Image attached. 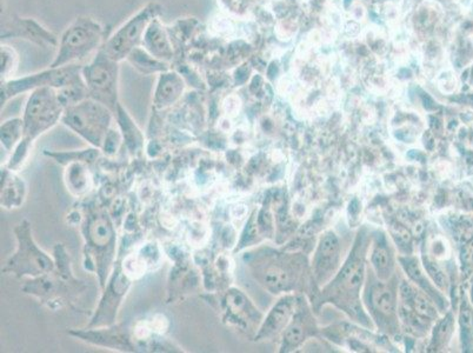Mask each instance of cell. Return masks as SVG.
Segmentation results:
<instances>
[{
    "label": "cell",
    "instance_id": "28",
    "mask_svg": "<svg viewBox=\"0 0 473 353\" xmlns=\"http://www.w3.org/2000/svg\"><path fill=\"white\" fill-rule=\"evenodd\" d=\"M148 325L151 326L153 332L165 333L168 331L170 322H168V318L164 315H156L151 319V322H148Z\"/></svg>",
    "mask_w": 473,
    "mask_h": 353
},
{
    "label": "cell",
    "instance_id": "17",
    "mask_svg": "<svg viewBox=\"0 0 473 353\" xmlns=\"http://www.w3.org/2000/svg\"><path fill=\"white\" fill-rule=\"evenodd\" d=\"M24 138V121L23 118L6 120L1 125V145L9 152H13L21 139Z\"/></svg>",
    "mask_w": 473,
    "mask_h": 353
},
{
    "label": "cell",
    "instance_id": "16",
    "mask_svg": "<svg viewBox=\"0 0 473 353\" xmlns=\"http://www.w3.org/2000/svg\"><path fill=\"white\" fill-rule=\"evenodd\" d=\"M364 268L363 261L360 257H354L350 263L340 272L337 278V285H342V288H347V291H357L363 281Z\"/></svg>",
    "mask_w": 473,
    "mask_h": 353
},
{
    "label": "cell",
    "instance_id": "12",
    "mask_svg": "<svg viewBox=\"0 0 473 353\" xmlns=\"http://www.w3.org/2000/svg\"><path fill=\"white\" fill-rule=\"evenodd\" d=\"M338 252H339V243L337 237L333 234L324 236L319 245L315 261V272L320 279L329 277L330 273L335 271L338 264Z\"/></svg>",
    "mask_w": 473,
    "mask_h": 353
},
{
    "label": "cell",
    "instance_id": "31",
    "mask_svg": "<svg viewBox=\"0 0 473 353\" xmlns=\"http://www.w3.org/2000/svg\"><path fill=\"white\" fill-rule=\"evenodd\" d=\"M460 324L463 326V332H471L472 329L473 318L469 308H464L460 313Z\"/></svg>",
    "mask_w": 473,
    "mask_h": 353
},
{
    "label": "cell",
    "instance_id": "4",
    "mask_svg": "<svg viewBox=\"0 0 473 353\" xmlns=\"http://www.w3.org/2000/svg\"><path fill=\"white\" fill-rule=\"evenodd\" d=\"M17 238V250L9 259L4 272L17 277L37 278L46 275L55 268L53 259L41 250L32 237L31 225L24 220L14 229Z\"/></svg>",
    "mask_w": 473,
    "mask_h": 353
},
{
    "label": "cell",
    "instance_id": "25",
    "mask_svg": "<svg viewBox=\"0 0 473 353\" xmlns=\"http://www.w3.org/2000/svg\"><path fill=\"white\" fill-rule=\"evenodd\" d=\"M304 340V329L298 322L292 324L285 332L284 342L288 347H297Z\"/></svg>",
    "mask_w": 473,
    "mask_h": 353
},
{
    "label": "cell",
    "instance_id": "34",
    "mask_svg": "<svg viewBox=\"0 0 473 353\" xmlns=\"http://www.w3.org/2000/svg\"><path fill=\"white\" fill-rule=\"evenodd\" d=\"M358 202H357V200H354V202H351L350 205V211H352L354 213L358 212Z\"/></svg>",
    "mask_w": 473,
    "mask_h": 353
},
{
    "label": "cell",
    "instance_id": "6",
    "mask_svg": "<svg viewBox=\"0 0 473 353\" xmlns=\"http://www.w3.org/2000/svg\"><path fill=\"white\" fill-rule=\"evenodd\" d=\"M161 6L157 3H150L137 13L127 19L109 40L104 44L103 50L107 57L120 63L143 44L144 36L152 21L161 13Z\"/></svg>",
    "mask_w": 473,
    "mask_h": 353
},
{
    "label": "cell",
    "instance_id": "1",
    "mask_svg": "<svg viewBox=\"0 0 473 353\" xmlns=\"http://www.w3.org/2000/svg\"><path fill=\"white\" fill-rule=\"evenodd\" d=\"M104 28L93 18L78 17L59 38L57 55L50 67L72 65L86 60L103 45Z\"/></svg>",
    "mask_w": 473,
    "mask_h": 353
},
{
    "label": "cell",
    "instance_id": "21",
    "mask_svg": "<svg viewBox=\"0 0 473 353\" xmlns=\"http://www.w3.org/2000/svg\"><path fill=\"white\" fill-rule=\"evenodd\" d=\"M401 261L403 266H404L405 270L408 272V276H410L417 284L420 285L425 291L429 292L430 295H433L435 300H439V303L442 302V299L440 298L439 295H437V293L433 291V288L430 286L429 283H428L426 278L423 275L422 270L419 268L418 263H417L415 259H412V258H401Z\"/></svg>",
    "mask_w": 473,
    "mask_h": 353
},
{
    "label": "cell",
    "instance_id": "20",
    "mask_svg": "<svg viewBox=\"0 0 473 353\" xmlns=\"http://www.w3.org/2000/svg\"><path fill=\"white\" fill-rule=\"evenodd\" d=\"M121 271L131 281L141 279L148 268V259L141 254H129L123 261Z\"/></svg>",
    "mask_w": 473,
    "mask_h": 353
},
{
    "label": "cell",
    "instance_id": "22",
    "mask_svg": "<svg viewBox=\"0 0 473 353\" xmlns=\"http://www.w3.org/2000/svg\"><path fill=\"white\" fill-rule=\"evenodd\" d=\"M263 281L271 291H281L290 284V277L285 270L279 266L268 268L263 275Z\"/></svg>",
    "mask_w": 473,
    "mask_h": 353
},
{
    "label": "cell",
    "instance_id": "26",
    "mask_svg": "<svg viewBox=\"0 0 473 353\" xmlns=\"http://www.w3.org/2000/svg\"><path fill=\"white\" fill-rule=\"evenodd\" d=\"M411 300L413 303L415 313H418L419 315L425 317V318H433L435 315L433 308L423 295H419L417 292H413Z\"/></svg>",
    "mask_w": 473,
    "mask_h": 353
},
{
    "label": "cell",
    "instance_id": "15",
    "mask_svg": "<svg viewBox=\"0 0 473 353\" xmlns=\"http://www.w3.org/2000/svg\"><path fill=\"white\" fill-rule=\"evenodd\" d=\"M127 60L134 65V67L144 73V75H151V73L165 72L168 70L166 62L159 60L155 58L153 55H150L145 48H137L127 57Z\"/></svg>",
    "mask_w": 473,
    "mask_h": 353
},
{
    "label": "cell",
    "instance_id": "19",
    "mask_svg": "<svg viewBox=\"0 0 473 353\" xmlns=\"http://www.w3.org/2000/svg\"><path fill=\"white\" fill-rule=\"evenodd\" d=\"M371 300L374 309L381 315H391L394 311V298L391 290L385 285H374L371 290Z\"/></svg>",
    "mask_w": 473,
    "mask_h": 353
},
{
    "label": "cell",
    "instance_id": "10",
    "mask_svg": "<svg viewBox=\"0 0 473 353\" xmlns=\"http://www.w3.org/2000/svg\"><path fill=\"white\" fill-rule=\"evenodd\" d=\"M143 46L150 55L163 62L171 60L173 57L171 41L168 39V33L158 18H156L148 26V31L144 36Z\"/></svg>",
    "mask_w": 473,
    "mask_h": 353
},
{
    "label": "cell",
    "instance_id": "23",
    "mask_svg": "<svg viewBox=\"0 0 473 353\" xmlns=\"http://www.w3.org/2000/svg\"><path fill=\"white\" fill-rule=\"evenodd\" d=\"M372 264H374L378 276H381L383 279L390 276L391 271V258L388 254V251L384 245H377L372 254Z\"/></svg>",
    "mask_w": 473,
    "mask_h": 353
},
{
    "label": "cell",
    "instance_id": "3",
    "mask_svg": "<svg viewBox=\"0 0 473 353\" xmlns=\"http://www.w3.org/2000/svg\"><path fill=\"white\" fill-rule=\"evenodd\" d=\"M65 107L58 91L52 87H40L32 91L25 105L24 138L21 141L33 145L36 139L62 120Z\"/></svg>",
    "mask_w": 473,
    "mask_h": 353
},
{
    "label": "cell",
    "instance_id": "9",
    "mask_svg": "<svg viewBox=\"0 0 473 353\" xmlns=\"http://www.w3.org/2000/svg\"><path fill=\"white\" fill-rule=\"evenodd\" d=\"M1 37H17L26 39L43 48H57L59 39L51 31L43 28L39 23L33 19L17 18L7 28H4Z\"/></svg>",
    "mask_w": 473,
    "mask_h": 353
},
{
    "label": "cell",
    "instance_id": "2",
    "mask_svg": "<svg viewBox=\"0 0 473 353\" xmlns=\"http://www.w3.org/2000/svg\"><path fill=\"white\" fill-rule=\"evenodd\" d=\"M62 121L89 144L103 148L111 131L112 111L92 98H85L66 107Z\"/></svg>",
    "mask_w": 473,
    "mask_h": 353
},
{
    "label": "cell",
    "instance_id": "29",
    "mask_svg": "<svg viewBox=\"0 0 473 353\" xmlns=\"http://www.w3.org/2000/svg\"><path fill=\"white\" fill-rule=\"evenodd\" d=\"M392 234H393L394 238L397 240V243L399 241L403 245H408L410 241H411L410 232L404 227H401V225H393V227H392Z\"/></svg>",
    "mask_w": 473,
    "mask_h": 353
},
{
    "label": "cell",
    "instance_id": "27",
    "mask_svg": "<svg viewBox=\"0 0 473 353\" xmlns=\"http://www.w3.org/2000/svg\"><path fill=\"white\" fill-rule=\"evenodd\" d=\"M425 266L426 268H428V272H429L430 276H431L433 281H435V284L440 286V288H445L446 277L445 275H444V272H442L435 263H431V261H425Z\"/></svg>",
    "mask_w": 473,
    "mask_h": 353
},
{
    "label": "cell",
    "instance_id": "5",
    "mask_svg": "<svg viewBox=\"0 0 473 353\" xmlns=\"http://www.w3.org/2000/svg\"><path fill=\"white\" fill-rule=\"evenodd\" d=\"M119 63L105 55L100 48L97 55L82 69L89 98L104 104L112 112L117 110Z\"/></svg>",
    "mask_w": 473,
    "mask_h": 353
},
{
    "label": "cell",
    "instance_id": "8",
    "mask_svg": "<svg viewBox=\"0 0 473 353\" xmlns=\"http://www.w3.org/2000/svg\"><path fill=\"white\" fill-rule=\"evenodd\" d=\"M85 237L89 250L96 256L103 254L104 259L107 264L109 257H112L114 254V244H116L114 227L110 219L105 214H99L92 220H89L86 225Z\"/></svg>",
    "mask_w": 473,
    "mask_h": 353
},
{
    "label": "cell",
    "instance_id": "18",
    "mask_svg": "<svg viewBox=\"0 0 473 353\" xmlns=\"http://www.w3.org/2000/svg\"><path fill=\"white\" fill-rule=\"evenodd\" d=\"M89 171L80 163L70 164L66 171V183L73 195L80 196L85 193L89 190Z\"/></svg>",
    "mask_w": 473,
    "mask_h": 353
},
{
    "label": "cell",
    "instance_id": "24",
    "mask_svg": "<svg viewBox=\"0 0 473 353\" xmlns=\"http://www.w3.org/2000/svg\"><path fill=\"white\" fill-rule=\"evenodd\" d=\"M18 64H19V58H18L17 52L10 46L3 45L1 46V78L5 82L10 80L11 77L16 73Z\"/></svg>",
    "mask_w": 473,
    "mask_h": 353
},
{
    "label": "cell",
    "instance_id": "11",
    "mask_svg": "<svg viewBox=\"0 0 473 353\" xmlns=\"http://www.w3.org/2000/svg\"><path fill=\"white\" fill-rule=\"evenodd\" d=\"M185 84L182 77L175 72H161L156 89L155 103L159 109L171 107L182 97Z\"/></svg>",
    "mask_w": 473,
    "mask_h": 353
},
{
    "label": "cell",
    "instance_id": "7",
    "mask_svg": "<svg viewBox=\"0 0 473 353\" xmlns=\"http://www.w3.org/2000/svg\"><path fill=\"white\" fill-rule=\"evenodd\" d=\"M82 69L78 64L50 67L43 72L36 73L23 78L10 79L4 82L1 86V104L5 103L11 97L17 96L19 93L33 91L40 87H52L57 91L67 89L71 86L82 84Z\"/></svg>",
    "mask_w": 473,
    "mask_h": 353
},
{
    "label": "cell",
    "instance_id": "33",
    "mask_svg": "<svg viewBox=\"0 0 473 353\" xmlns=\"http://www.w3.org/2000/svg\"><path fill=\"white\" fill-rule=\"evenodd\" d=\"M236 99L234 98H227L225 102H224V109L227 111V114H232V112H236L238 110V105H236Z\"/></svg>",
    "mask_w": 473,
    "mask_h": 353
},
{
    "label": "cell",
    "instance_id": "14",
    "mask_svg": "<svg viewBox=\"0 0 473 353\" xmlns=\"http://www.w3.org/2000/svg\"><path fill=\"white\" fill-rule=\"evenodd\" d=\"M292 313V302L290 298H285L278 303L275 309L272 310L266 322L261 327L259 337H268L281 331L288 322Z\"/></svg>",
    "mask_w": 473,
    "mask_h": 353
},
{
    "label": "cell",
    "instance_id": "32",
    "mask_svg": "<svg viewBox=\"0 0 473 353\" xmlns=\"http://www.w3.org/2000/svg\"><path fill=\"white\" fill-rule=\"evenodd\" d=\"M450 326H451V317H447V318L444 320V322L440 324L438 330V336L439 340H445L446 335L449 332Z\"/></svg>",
    "mask_w": 473,
    "mask_h": 353
},
{
    "label": "cell",
    "instance_id": "13",
    "mask_svg": "<svg viewBox=\"0 0 473 353\" xmlns=\"http://www.w3.org/2000/svg\"><path fill=\"white\" fill-rule=\"evenodd\" d=\"M1 205L6 209H16L23 204L26 193L25 183L6 168L1 172Z\"/></svg>",
    "mask_w": 473,
    "mask_h": 353
},
{
    "label": "cell",
    "instance_id": "30",
    "mask_svg": "<svg viewBox=\"0 0 473 353\" xmlns=\"http://www.w3.org/2000/svg\"><path fill=\"white\" fill-rule=\"evenodd\" d=\"M153 332L151 326L146 324V322H139L137 325L134 326V336L137 340H145L150 338L151 333Z\"/></svg>",
    "mask_w": 473,
    "mask_h": 353
}]
</instances>
